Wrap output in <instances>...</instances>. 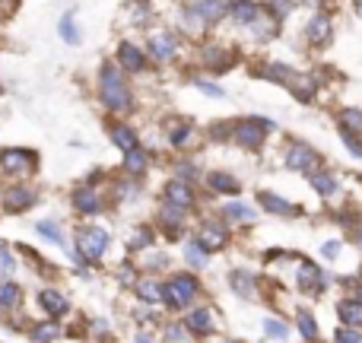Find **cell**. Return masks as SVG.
<instances>
[{"mask_svg":"<svg viewBox=\"0 0 362 343\" xmlns=\"http://www.w3.org/2000/svg\"><path fill=\"white\" fill-rule=\"evenodd\" d=\"M95 89H99V102L108 115H131L134 112V93L127 74L115 61H102L99 76H95Z\"/></svg>","mask_w":362,"mask_h":343,"instance_id":"cell-1","label":"cell"},{"mask_svg":"<svg viewBox=\"0 0 362 343\" xmlns=\"http://www.w3.org/2000/svg\"><path fill=\"white\" fill-rule=\"evenodd\" d=\"M229 127H232V137L229 140L235 146H242V150H248V153L264 150L267 137L274 134V121L257 118V115H245V118L229 121Z\"/></svg>","mask_w":362,"mask_h":343,"instance_id":"cell-2","label":"cell"},{"mask_svg":"<svg viewBox=\"0 0 362 343\" xmlns=\"http://www.w3.org/2000/svg\"><path fill=\"white\" fill-rule=\"evenodd\" d=\"M283 165H286L289 172H302V175H312L315 169H321V153L315 150V146H308L305 140H286V146H283Z\"/></svg>","mask_w":362,"mask_h":343,"instance_id":"cell-3","label":"cell"},{"mask_svg":"<svg viewBox=\"0 0 362 343\" xmlns=\"http://www.w3.org/2000/svg\"><path fill=\"white\" fill-rule=\"evenodd\" d=\"M146 54L156 64H169L181 54V35L175 29H150L146 35Z\"/></svg>","mask_w":362,"mask_h":343,"instance_id":"cell-4","label":"cell"},{"mask_svg":"<svg viewBox=\"0 0 362 343\" xmlns=\"http://www.w3.org/2000/svg\"><path fill=\"white\" fill-rule=\"evenodd\" d=\"M38 169V153L25 146H4L0 150V172L10 178H25Z\"/></svg>","mask_w":362,"mask_h":343,"instance_id":"cell-5","label":"cell"},{"mask_svg":"<svg viewBox=\"0 0 362 343\" xmlns=\"http://www.w3.org/2000/svg\"><path fill=\"white\" fill-rule=\"evenodd\" d=\"M115 64H118L124 74L137 76V74H146L153 61H150V54H146V48H140L131 38H124V42H118V48H115Z\"/></svg>","mask_w":362,"mask_h":343,"instance_id":"cell-6","label":"cell"},{"mask_svg":"<svg viewBox=\"0 0 362 343\" xmlns=\"http://www.w3.org/2000/svg\"><path fill=\"white\" fill-rule=\"evenodd\" d=\"M302 32H305L308 48H327L334 42V16L327 10H315Z\"/></svg>","mask_w":362,"mask_h":343,"instance_id":"cell-7","label":"cell"},{"mask_svg":"<svg viewBox=\"0 0 362 343\" xmlns=\"http://www.w3.org/2000/svg\"><path fill=\"white\" fill-rule=\"evenodd\" d=\"M76 248H80L83 257L99 261L108 248V232L99 229V226H80V229H76Z\"/></svg>","mask_w":362,"mask_h":343,"instance_id":"cell-8","label":"cell"},{"mask_svg":"<svg viewBox=\"0 0 362 343\" xmlns=\"http://www.w3.org/2000/svg\"><path fill=\"white\" fill-rule=\"evenodd\" d=\"M200 293V283L194 280L191 274H178L172 277V283L165 286V302H169L172 308H185L191 306V299Z\"/></svg>","mask_w":362,"mask_h":343,"instance_id":"cell-9","label":"cell"},{"mask_svg":"<svg viewBox=\"0 0 362 343\" xmlns=\"http://www.w3.org/2000/svg\"><path fill=\"white\" fill-rule=\"evenodd\" d=\"M264 16V4L257 0H229V19L238 29H251Z\"/></svg>","mask_w":362,"mask_h":343,"instance_id":"cell-10","label":"cell"},{"mask_svg":"<svg viewBox=\"0 0 362 343\" xmlns=\"http://www.w3.org/2000/svg\"><path fill=\"white\" fill-rule=\"evenodd\" d=\"M165 137H169V144L175 146V150H187V146L197 144V127L191 124L187 118H169L165 121Z\"/></svg>","mask_w":362,"mask_h":343,"instance_id":"cell-11","label":"cell"},{"mask_svg":"<svg viewBox=\"0 0 362 343\" xmlns=\"http://www.w3.org/2000/svg\"><path fill=\"white\" fill-rule=\"evenodd\" d=\"M200 64H204L206 70H213V74H223V70H229L232 64H235V51H229L226 45H204V51H200Z\"/></svg>","mask_w":362,"mask_h":343,"instance_id":"cell-12","label":"cell"},{"mask_svg":"<svg viewBox=\"0 0 362 343\" xmlns=\"http://www.w3.org/2000/svg\"><path fill=\"white\" fill-rule=\"evenodd\" d=\"M0 200H4V207L10 213H23V210H29V207L35 204V187L32 185H10Z\"/></svg>","mask_w":362,"mask_h":343,"instance_id":"cell-13","label":"cell"},{"mask_svg":"<svg viewBox=\"0 0 362 343\" xmlns=\"http://www.w3.org/2000/svg\"><path fill=\"white\" fill-rule=\"evenodd\" d=\"M108 140H112V144L118 146L121 153H127V150H134V146H140L137 127L124 124V121H112V124H108Z\"/></svg>","mask_w":362,"mask_h":343,"instance_id":"cell-14","label":"cell"},{"mask_svg":"<svg viewBox=\"0 0 362 343\" xmlns=\"http://www.w3.org/2000/svg\"><path fill=\"white\" fill-rule=\"evenodd\" d=\"M74 207L86 216H95V213H102V194L93 185H80L74 191Z\"/></svg>","mask_w":362,"mask_h":343,"instance_id":"cell-15","label":"cell"},{"mask_svg":"<svg viewBox=\"0 0 362 343\" xmlns=\"http://www.w3.org/2000/svg\"><path fill=\"white\" fill-rule=\"evenodd\" d=\"M257 74H261L267 83H280V86H289V83L299 76V70L289 67V64H283V61H267L261 70H257Z\"/></svg>","mask_w":362,"mask_h":343,"instance_id":"cell-16","label":"cell"},{"mask_svg":"<svg viewBox=\"0 0 362 343\" xmlns=\"http://www.w3.org/2000/svg\"><path fill=\"white\" fill-rule=\"evenodd\" d=\"M308 185H312V187H315V194H321V197H334V194L340 191L337 175H334L331 169H325V165L308 175Z\"/></svg>","mask_w":362,"mask_h":343,"instance_id":"cell-17","label":"cell"},{"mask_svg":"<svg viewBox=\"0 0 362 343\" xmlns=\"http://www.w3.org/2000/svg\"><path fill=\"white\" fill-rule=\"evenodd\" d=\"M163 194H165V200H169V204H178V207H185V210H187V207L194 204L191 181H181V178H172V181H165Z\"/></svg>","mask_w":362,"mask_h":343,"instance_id":"cell-18","label":"cell"},{"mask_svg":"<svg viewBox=\"0 0 362 343\" xmlns=\"http://www.w3.org/2000/svg\"><path fill=\"white\" fill-rule=\"evenodd\" d=\"M146 169H150V153H146L144 146H134V150L124 153V172L131 175V178H140Z\"/></svg>","mask_w":362,"mask_h":343,"instance_id":"cell-19","label":"cell"},{"mask_svg":"<svg viewBox=\"0 0 362 343\" xmlns=\"http://www.w3.org/2000/svg\"><path fill=\"white\" fill-rule=\"evenodd\" d=\"M206 185H210V191H216V194H238L242 191V185H238V178L235 175H229V172H206Z\"/></svg>","mask_w":362,"mask_h":343,"instance_id":"cell-20","label":"cell"},{"mask_svg":"<svg viewBox=\"0 0 362 343\" xmlns=\"http://www.w3.org/2000/svg\"><path fill=\"white\" fill-rule=\"evenodd\" d=\"M257 204L264 207V210H270V213H276V216H293L296 213V207L289 204V200H283V197H276L274 191H257Z\"/></svg>","mask_w":362,"mask_h":343,"instance_id":"cell-21","label":"cell"},{"mask_svg":"<svg viewBox=\"0 0 362 343\" xmlns=\"http://www.w3.org/2000/svg\"><path fill=\"white\" fill-rule=\"evenodd\" d=\"M124 19L131 25H146L153 19V6L146 0H127L124 4Z\"/></svg>","mask_w":362,"mask_h":343,"instance_id":"cell-22","label":"cell"},{"mask_svg":"<svg viewBox=\"0 0 362 343\" xmlns=\"http://www.w3.org/2000/svg\"><path fill=\"white\" fill-rule=\"evenodd\" d=\"M57 35H61L64 45H80V42H83L80 29H76V13H74V10L64 13V16L57 19Z\"/></svg>","mask_w":362,"mask_h":343,"instance_id":"cell-23","label":"cell"},{"mask_svg":"<svg viewBox=\"0 0 362 343\" xmlns=\"http://www.w3.org/2000/svg\"><path fill=\"white\" fill-rule=\"evenodd\" d=\"M337 131H350V134H362V108L346 105L337 112Z\"/></svg>","mask_w":362,"mask_h":343,"instance_id":"cell-24","label":"cell"},{"mask_svg":"<svg viewBox=\"0 0 362 343\" xmlns=\"http://www.w3.org/2000/svg\"><path fill=\"white\" fill-rule=\"evenodd\" d=\"M38 302L45 306V312L51 315V318H61V315H67V299H64L61 293H54V289H45L42 296H38Z\"/></svg>","mask_w":362,"mask_h":343,"instance_id":"cell-25","label":"cell"},{"mask_svg":"<svg viewBox=\"0 0 362 343\" xmlns=\"http://www.w3.org/2000/svg\"><path fill=\"white\" fill-rule=\"evenodd\" d=\"M200 245H204L206 251H216V248H223V245H226V229H223V226H213V223H206L204 229H200Z\"/></svg>","mask_w":362,"mask_h":343,"instance_id":"cell-26","label":"cell"},{"mask_svg":"<svg viewBox=\"0 0 362 343\" xmlns=\"http://www.w3.org/2000/svg\"><path fill=\"white\" fill-rule=\"evenodd\" d=\"M223 216H226V223H255L257 213L251 210V207H245V204H226Z\"/></svg>","mask_w":362,"mask_h":343,"instance_id":"cell-27","label":"cell"},{"mask_svg":"<svg viewBox=\"0 0 362 343\" xmlns=\"http://www.w3.org/2000/svg\"><path fill=\"white\" fill-rule=\"evenodd\" d=\"M159 223H163L165 229H172V232H175L178 226L185 223V207L169 204V200H165V207H163V210H159Z\"/></svg>","mask_w":362,"mask_h":343,"instance_id":"cell-28","label":"cell"},{"mask_svg":"<svg viewBox=\"0 0 362 343\" xmlns=\"http://www.w3.org/2000/svg\"><path fill=\"white\" fill-rule=\"evenodd\" d=\"M185 325L191 327L194 334H206L213 327V318H210V308H194V312H187Z\"/></svg>","mask_w":362,"mask_h":343,"instance_id":"cell-29","label":"cell"},{"mask_svg":"<svg viewBox=\"0 0 362 343\" xmlns=\"http://www.w3.org/2000/svg\"><path fill=\"white\" fill-rule=\"evenodd\" d=\"M296 6H299V0H264V10H267L274 19H280V23L286 16H293Z\"/></svg>","mask_w":362,"mask_h":343,"instance_id":"cell-30","label":"cell"},{"mask_svg":"<svg viewBox=\"0 0 362 343\" xmlns=\"http://www.w3.org/2000/svg\"><path fill=\"white\" fill-rule=\"evenodd\" d=\"M137 296L144 302H163L165 299V286L163 283H156V280H140L137 283Z\"/></svg>","mask_w":362,"mask_h":343,"instance_id":"cell-31","label":"cell"},{"mask_svg":"<svg viewBox=\"0 0 362 343\" xmlns=\"http://www.w3.org/2000/svg\"><path fill=\"white\" fill-rule=\"evenodd\" d=\"M337 315H340V321H344L346 327H359L362 325V306L356 299H353V302H340Z\"/></svg>","mask_w":362,"mask_h":343,"instance_id":"cell-32","label":"cell"},{"mask_svg":"<svg viewBox=\"0 0 362 343\" xmlns=\"http://www.w3.org/2000/svg\"><path fill=\"white\" fill-rule=\"evenodd\" d=\"M299 286H302V289H321V286H325V277H321V270L315 267V264H302V270H299Z\"/></svg>","mask_w":362,"mask_h":343,"instance_id":"cell-33","label":"cell"},{"mask_svg":"<svg viewBox=\"0 0 362 343\" xmlns=\"http://www.w3.org/2000/svg\"><path fill=\"white\" fill-rule=\"evenodd\" d=\"M229 280H232V289H235L238 296H245V299H251V296H255V289H251V286H255V277H251L248 270H235Z\"/></svg>","mask_w":362,"mask_h":343,"instance_id":"cell-34","label":"cell"},{"mask_svg":"<svg viewBox=\"0 0 362 343\" xmlns=\"http://www.w3.org/2000/svg\"><path fill=\"white\" fill-rule=\"evenodd\" d=\"M194 86H197L204 95H210V99H226V89L216 86L213 80H206V76H194Z\"/></svg>","mask_w":362,"mask_h":343,"instance_id":"cell-35","label":"cell"},{"mask_svg":"<svg viewBox=\"0 0 362 343\" xmlns=\"http://www.w3.org/2000/svg\"><path fill=\"white\" fill-rule=\"evenodd\" d=\"M32 337H35L38 343H51L54 337H61V327H57L54 321H48V325H38V327H32Z\"/></svg>","mask_w":362,"mask_h":343,"instance_id":"cell-36","label":"cell"},{"mask_svg":"<svg viewBox=\"0 0 362 343\" xmlns=\"http://www.w3.org/2000/svg\"><path fill=\"white\" fill-rule=\"evenodd\" d=\"M19 302V286L16 283H0V306L13 308Z\"/></svg>","mask_w":362,"mask_h":343,"instance_id":"cell-37","label":"cell"},{"mask_svg":"<svg viewBox=\"0 0 362 343\" xmlns=\"http://www.w3.org/2000/svg\"><path fill=\"white\" fill-rule=\"evenodd\" d=\"M35 229H38V232H42V236H45V238H51V242H54V245H64V236H61V226H57V223H51V219H42V223H38V226H35Z\"/></svg>","mask_w":362,"mask_h":343,"instance_id":"cell-38","label":"cell"},{"mask_svg":"<svg viewBox=\"0 0 362 343\" xmlns=\"http://www.w3.org/2000/svg\"><path fill=\"white\" fill-rule=\"evenodd\" d=\"M340 140H344V146L353 153L356 159H362V137L359 134H350V131H340Z\"/></svg>","mask_w":362,"mask_h":343,"instance_id":"cell-39","label":"cell"},{"mask_svg":"<svg viewBox=\"0 0 362 343\" xmlns=\"http://www.w3.org/2000/svg\"><path fill=\"white\" fill-rule=\"evenodd\" d=\"M264 334H267L270 340H286L289 327L283 325V321H264Z\"/></svg>","mask_w":362,"mask_h":343,"instance_id":"cell-40","label":"cell"},{"mask_svg":"<svg viewBox=\"0 0 362 343\" xmlns=\"http://www.w3.org/2000/svg\"><path fill=\"white\" fill-rule=\"evenodd\" d=\"M299 331L305 334L308 340H315V337H318V325H315V318H312V315H308V312H299Z\"/></svg>","mask_w":362,"mask_h":343,"instance_id":"cell-41","label":"cell"},{"mask_svg":"<svg viewBox=\"0 0 362 343\" xmlns=\"http://www.w3.org/2000/svg\"><path fill=\"white\" fill-rule=\"evenodd\" d=\"M334 337H337V343H362V334L356 331V327H340Z\"/></svg>","mask_w":362,"mask_h":343,"instance_id":"cell-42","label":"cell"},{"mask_svg":"<svg viewBox=\"0 0 362 343\" xmlns=\"http://www.w3.org/2000/svg\"><path fill=\"white\" fill-rule=\"evenodd\" d=\"M175 172H178V178H181V181H191L194 175H197V165H194L191 159H181V163L175 165Z\"/></svg>","mask_w":362,"mask_h":343,"instance_id":"cell-43","label":"cell"},{"mask_svg":"<svg viewBox=\"0 0 362 343\" xmlns=\"http://www.w3.org/2000/svg\"><path fill=\"white\" fill-rule=\"evenodd\" d=\"M185 255H187V261H191L194 267H204V264H206V255L197 248V245H187V248H185Z\"/></svg>","mask_w":362,"mask_h":343,"instance_id":"cell-44","label":"cell"},{"mask_svg":"<svg viewBox=\"0 0 362 343\" xmlns=\"http://www.w3.org/2000/svg\"><path fill=\"white\" fill-rule=\"evenodd\" d=\"M13 267H16L13 255H10L6 248H0V277H4V274H13Z\"/></svg>","mask_w":362,"mask_h":343,"instance_id":"cell-45","label":"cell"},{"mask_svg":"<svg viewBox=\"0 0 362 343\" xmlns=\"http://www.w3.org/2000/svg\"><path fill=\"white\" fill-rule=\"evenodd\" d=\"M321 251H325V257H337L340 255V242H327Z\"/></svg>","mask_w":362,"mask_h":343,"instance_id":"cell-46","label":"cell"},{"mask_svg":"<svg viewBox=\"0 0 362 343\" xmlns=\"http://www.w3.org/2000/svg\"><path fill=\"white\" fill-rule=\"evenodd\" d=\"M144 245H150V232H137V238H134V248H144Z\"/></svg>","mask_w":362,"mask_h":343,"instance_id":"cell-47","label":"cell"},{"mask_svg":"<svg viewBox=\"0 0 362 343\" xmlns=\"http://www.w3.org/2000/svg\"><path fill=\"white\" fill-rule=\"evenodd\" d=\"M165 334H169V340H185V327H178V325H172Z\"/></svg>","mask_w":362,"mask_h":343,"instance_id":"cell-48","label":"cell"},{"mask_svg":"<svg viewBox=\"0 0 362 343\" xmlns=\"http://www.w3.org/2000/svg\"><path fill=\"white\" fill-rule=\"evenodd\" d=\"M353 10H356L359 16H362V0H353Z\"/></svg>","mask_w":362,"mask_h":343,"instance_id":"cell-49","label":"cell"},{"mask_svg":"<svg viewBox=\"0 0 362 343\" xmlns=\"http://www.w3.org/2000/svg\"><path fill=\"white\" fill-rule=\"evenodd\" d=\"M137 343H150V340H146V337H137Z\"/></svg>","mask_w":362,"mask_h":343,"instance_id":"cell-50","label":"cell"},{"mask_svg":"<svg viewBox=\"0 0 362 343\" xmlns=\"http://www.w3.org/2000/svg\"><path fill=\"white\" fill-rule=\"evenodd\" d=\"M359 277H362V270H359Z\"/></svg>","mask_w":362,"mask_h":343,"instance_id":"cell-51","label":"cell"},{"mask_svg":"<svg viewBox=\"0 0 362 343\" xmlns=\"http://www.w3.org/2000/svg\"><path fill=\"white\" fill-rule=\"evenodd\" d=\"M232 343H235V340H232Z\"/></svg>","mask_w":362,"mask_h":343,"instance_id":"cell-52","label":"cell"}]
</instances>
